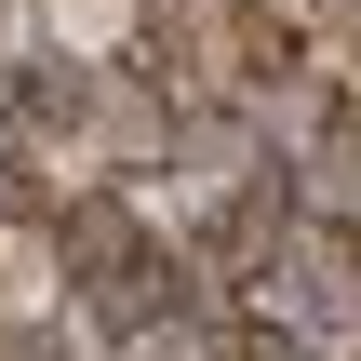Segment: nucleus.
Wrapping results in <instances>:
<instances>
[{
    "mask_svg": "<svg viewBox=\"0 0 361 361\" xmlns=\"http://www.w3.org/2000/svg\"><path fill=\"white\" fill-rule=\"evenodd\" d=\"M94 121H107V54H80L54 27L0 40V134L13 147H94Z\"/></svg>",
    "mask_w": 361,
    "mask_h": 361,
    "instance_id": "nucleus-1",
    "label": "nucleus"
}]
</instances>
